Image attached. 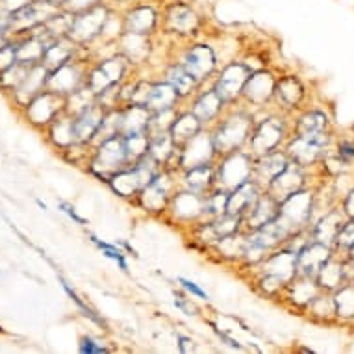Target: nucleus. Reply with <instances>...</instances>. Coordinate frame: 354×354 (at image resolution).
<instances>
[{
  "mask_svg": "<svg viewBox=\"0 0 354 354\" xmlns=\"http://www.w3.org/2000/svg\"><path fill=\"white\" fill-rule=\"evenodd\" d=\"M152 21H154V17H152L151 10H145V8H143V10H138V12L130 17V26H132V28H138V24L141 23V30H145L151 26Z\"/></svg>",
  "mask_w": 354,
  "mask_h": 354,
  "instance_id": "8",
  "label": "nucleus"
},
{
  "mask_svg": "<svg viewBox=\"0 0 354 354\" xmlns=\"http://www.w3.org/2000/svg\"><path fill=\"white\" fill-rule=\"evenodd\" d=\"M180 284L184 286V288H186V290H189L193 293V295H197V297H203V299H208V295H206V293H204L203 290H201V288H198V286H195L193 284V282H189V280H186V279H180Z\"/></svg>",
  "mask_w": 354,
  "mask_h": 354,
  "instance_id": "12",
  "label": "nucleus"
},
{
  "mask_svg": "<svg viewBox=\"0 0 354 354\" xmlns=\"http://www.w3.org/2000/svg\"><path fill=\"white\" fill-rule=\"evenodd\" d=\"M345 208H347L348 215H353V217H354V193H351V197L347 198V203H345Z\"/></svg>",
  "mask_w": 354,
  "mask_h": 354,
  "instance_id": "15",
  "label": "nucleus"
},
{
  "mask_svg": "<svg viewBox=\"0 0 354 354\" xmlns=\"http://www.w3.org/2000/svg\"><path fill=\"white\" fill-rule=\"evenodd\" d=\"M339 154H342L343 158H353L354 156L353 143H342V145H339Z\"/></svg>",
  "mask_w": 354,
  "mask_h": 354,
  "instance_id": "13",
  "label": "nucleus"
},
{
  "mask_svg": "<svg viewBox=\"0 0 354 354\" xmlns=\"http://www.w3.org/2000/svg\"><path fill=\"white\" fill-rule=\"evenodd\" d=\"M214 65V56L208 48H195L189 56H187V73L193 78H201L206 75Z\"/></svg>",
  "mask_w": 354,
  "mask_h": 354,
  "instance_id": "2",
  "label": "nucleus"
},
{
  "mask_svg": "<svg viewBox=\"0 0 354 354\" xmlns=\"http://www.w3.org/2000/svg\"><path fill=\"white\" fill-rule=\"evenodd\" d=\"M337 243L347 245V247H353L354 245V221L353 223H347L339 228V232L336 236Z\"/></svg>",
  "mask_w": 354,
  "mask_h": 354,
  "instance_id": "9",
  "label": "nucleus"
},
{
  "mask_svg": "<svg viewBox=\"0 0 354 354\" xmlns=\"http://www.w3.org/2000/svg\"><path fill=\"white\" fill-rule=\"evenodd\" d=\"M334 306L339 315H345V317L354 315V286H347L337 293Z\"/></svg>",
  "mask_w": 354,
  "mask_h": 354,
  "instance_id": "4",
  "label": "nucleus"
},
{
  "mask_svg": "<svg viewBox=\"0 0 354 354\" xmlns=\"http://www.w3.org/2000/svg\"><path fill=\"white\" fill-rule=\"evenodd\" d=\"M326 261H328V249L323 243L310 245L299 256V263H301V268L304 269L306 274H314L321 271Z\"/></svg>",
  "mask_w": 354,
  "mask_h": 354,
  "instance_id": "1",
  "label": "nucleus"
},
{
  "mask_svg": "<svg viewBox=\"0 0 354 354\" xmlns=\"http://www.w3.org/2000/svg\"><path fill=\"white\" fill-rule=\"evenodd\" d=\"M62 208H64V212H65V214H69L71 217H73V219H75V221H78V223H82V219H80V217H78V215L75 214V209L71 208L69 204H62Z\"/></svg>",
  "mask_w": 354,
  "mask_h": 354,
  "instance_id": "14",
  "label": "nucleus"
},
{
  "mask_svg": "<svg viewBox=\"0 0 354 354\" xmlns=\"http://www.w3.org/2000/svg\"><path fill=\"white\" fill-rule=\"evenodd\" d=\"M321 274H323V286L326 284L328 288H334L342 280V268L339 266H332V263H325L323 269H321Z\"/></svg>",
  "mask_w": 354,
  "mask_h": 354,
  "instance_id": "7",
  "label": "nucleus"
},
{
  "mask_svg": "<svg viewBox=\"0 0 354 354\" xmlns=\"http://www.w3.org/2000/svg\"><path fill=\"white\" fill-rule=\"evenodd\" d=\"M82 353H104L106 348L104 347H100V345H95L93 339H84V343H82V347H80Z\"/></svg>",
  "mask_w": 354,
  "mask_h": 354,
  "instance_id": "11",
  "label": "nucleus"
},
{
  "mask_svg": "<svg viewBox=\"0 0 354 354\" xmlns=\"http://www.w3.org/2000/svg\"><path fill=\"white\" fill-rule=\"evenodd\" d=\"M351 249H353V256H354V245H353V247H351Z\"/></svg>",
  "mask_w": 354,
  "mask_h": 354,
  "instance_id": "16",
  "label": "nucleus"
},
{
  "mask_svg": "<svg viewBox=\"0 0 354 354\" xmlns=\"http://www.w3.org/2000/svg\"><path fill=\"white\" fill-rule=\"evenodd\" d=\"M243 69L239 67L238 73H236V78H232L234 76V71L228 69L227 73H225V76H223V80H221L219 84V95L221 97H225V99H228V97H232L234 93H238L236 89H239L241 87V84H243Z\"/></svg>",
  "mask_w": 354,
  "mask_h": 354,
  "instance_id": "3",
  "label": "nucleus"
},
{
  "mask_svg": "<svg viewBox=\"0 0 354 354\" xmlns=\"http://www.w3.org/2000/svg\"><path fill=\"white\" fill-rule=\"evenodd\" d=\"M171 82H173V87L176 93H186L187 89L192 87L193 84V76L187 73V71H182L178 69L171 76Z\"/></svg>",
  "mask_w": 354,
  "mask_h": 354,
  "instance_id": "6",
  "label": "nucleus"
},
{
  "mask_svg": "<svg viewBox=\"0 0 354 354\" xmlns=\"http://www.w3.org/2000/svg\"><path fill=\"white\" fill-rule=\"evenodd\" d=\"M93 243L99 245L100 249H102L106 252V256H110V258H113V260H115V261H119L122 269H127V263H124V260H122V254H121V252H119V250L113 249L111 245L102 243V241H99V239H97V238H93Z\"/></svg>",
  "mask_w": 354,
  "mask_h": 354,
  "instance_id": "10",
  "label": "nucleus"
},
{
  "mask_svg": "<svg viewBox=\"0 0 354 354\" xmlns=\"http://www.w3.org/2000/svg\"><path fill=\"white\" fill-rule=\"evenodd\" d=\"M174 97H176V91H174V87H156L154 91H151V106L154 108H169V106L173 104Z\"/></svg>",
  "mask_w": 354,
  "mask_h": 354,
  "instance_id": "5",
  "label": "nucleus"
}]
</instances>
